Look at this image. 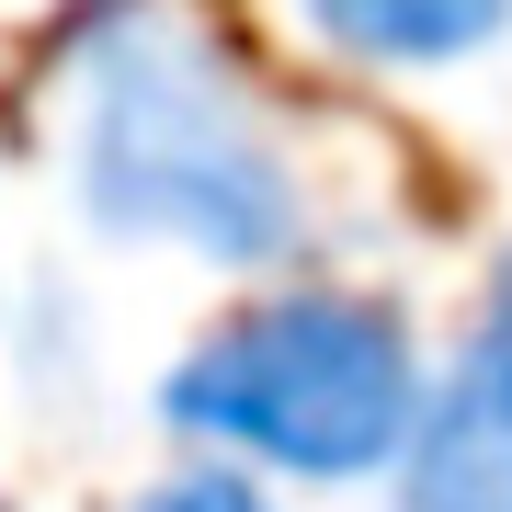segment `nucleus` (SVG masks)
Instances as JSON below:
<instances>
[{"instance_id":"f257e3e1","label":"nucleus","mask_w":512,"mask_h":512,"mask_svg":"<svg viewBox=\"0 0 512 512\" xmlns=\"http://www.w3.org/2000/svg\"><path fill=\"white\" fill-rule=\"evenodd\" d=\"M69 171L80 205L126 239H183L205 262H285L308 239L285 148L262 137L251 92L183 12H114L80 57V114H69Z\"/></svg>"},{"instance_id":"f03ea898","label":"nucleus","mask_w":512,"mask_h":512,"mask_svg":"<svg viewBox=\"0 0 512 512\" xmlns=\"http://www.w3.org/2000/svg\"><path fill=\"white\" fill-rule=\"evenodd\" d=\"M160 410L194 444L262 456L285 478H365L399 467L421 433V353L399 308L376 296H274V308L228 319L217 342H194V365H171Z\"/></svg>"},{"instance_id":"7ed1b4c3","label":"nucleus","mask_w":512,"mask_h":512,"mask_svg":"<svg viewBox=\"0 0 512 512\" xmlns=\"http://www.w3.org/2000/svg\"><path fill=\"white\" fill-rule=\"evenodd\" d=\"M399 512H512V262L490 285L478 353L444 376L399 456Z\"/></svg>"},{"instance_id":"20e7f679","label":"nucleus","mask_w":512,"mask_h":512,"mask_svg":"<svg viewBox=\"0 0 512 512\" xmlns=\"http://www.w3.org/2000/svg\"><path fill=\"white\" fill-rule=\"evenodd\" d=\"M319 35L376 57V69H444V57H478L512 23V0H308Z\"/></svg>"},{"instance_id":"39448f33","label":"nucleus","mask_w":512,"mask_h":512,"mask_svg":"<svg viewBox=\"0 0 512 512\" xmlns=\"http://www.w3.org/2000/svg\"><path fill=\"white\" fill-rule=\"evenodd\" d=\"M137 512H262V490L228 478V467H183V478H160V490H137Z\"/></svg>"}]
</instances>
